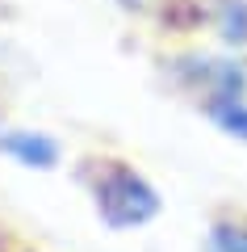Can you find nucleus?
Wrapping results in <instances>:
<instances>
[{"instance_id":"nucleus-1","label":"nucleus","mask_w":247,"mask_h":252,"mask_svg":"<svg viewBox=\"0 0 247 252\" xmlns=\"http://www.w3.org/2000/svg\"><path fill=\"white\" fill-rule=\"evenodd\" d=\"M84 185L92 193V206H97L101 223L109 231H134V227H147L159 219L164 198L159 189L134 168L130 160H117V156H92L84 168H80Z\"/></svg>"},{"instance_id":"nucleus-2","label":"nucleus","mask_w":247,"mask_h":252,"mask_svg":"<svg viewBox=\"0 0 247 252\" xmlns=\"http://www.w3.org/2000/svg\"><path fill=\"white\" fill-rule=\"evenodd\" d=\"M164 72L172 76L176 89H185L197 105L222 97H247V63L230 55H210V51H180L164 59Z\"/></svg>"},{"instance_id":"nucleus-3","label":"nucleus","mask_w":247,"mask_h":252,"mask_svg":"<svg viewBox=\"0 0 247 252\" xmlns=\"http://www.w3.org/2000/svg\"><path fill=\"white\" fill-rule=\"evenodd\" d=\"M0 156H9L21 168H34V172H51L63 160L59 139H51L46 130H21V126H9V130L0 126Z\"/></svg>"},{"instance_id":"nucleus-4","label":"nucleus","mask_w":247,"mask_h":252,"mask_svg":"<svg viewBox=\"0 0 247 252\" xmlns=\"http://www.w3.org/2000/svg\"><path fill=\"white\" fill-rule=\"evenodd\" d=\"M205 30H214L230 51H243L247 46V0H210L205 4Z\"/></svg>"},{"instance_id":"nucleus-5","label":"nucleus","mask_w":247,"mask_h":252,"mask_svg":"<svg viewBox=\"0 0 247 252\" xmlns=\"http://www.w3.org/2000/svg\"><path fill=\"white\" fill-rule=\"evenodd\" d=\"M197 109H201V114L218 126L222 135H230V139H239V143H247V97L205 101V105H197Z\"/></svg>"},{"instance_id":"nucleus-6","label":"nucleus","mask_w":247,"mask_h":252,"mask_svg":"<svg viewBox=\"0 0 247 252\" xmlns=\"http://www.w3.org/2000/svg\"><path fill=\"white\" fill-rule=\"evenodd\" d=\"M205 252H247V215H218L205 231Z\"/></svg>"},{"instance_id":"nucleus-7","label":"nucleus","mask_w":247,"mask_h":252,"mask_svg":"<svg viewBox=\"0 0 247 252\" xmlns=\"http://www.w3.org/2000/svg\"><path fill=\"white\" fill-rule=\"evenodd\" d=\"M117 9H126V13H151L155 9V0H113Z\"/></svg>"},{"instance_id":"nucleus-8","label":"nucleus","mask_w":247,"mask_h":252,"mask_svg":"<svg viewBox=\"0 0 247 252\" xmlns=\"http://www.w3.org/2000/svg\"><path fill=\"white\" fill-rule=\"evenodd\" d=\"M0 252H17V244H13V235L0 227Z\"/></svg>"},{"instance_id":"nucleus-9","label":"nucleus","mask_w":247,"mask_h":252,"mask_svg":"<svg viewBox=\"0 0 247 252\" xmlns=\"http://www.w3.org/2000/svg\"><path fill=\"white\" fill-rule=\"evenodd\" d=\"M0 122H4V101H0Z\"/></svg>"}]
</instances>
